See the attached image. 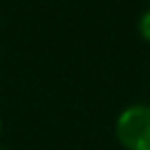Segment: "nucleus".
Segmentation results:
<instances>
[{
  "mask_svg": "<svg viewBox=\"0 0 150 150\" xmlns=\"http://www.w3.org/2000/svg\"><path fill=\"white\" fill-rule=\"evenodd\" d=\"M115 134L125 150H150V105L127 107L117 119Z\"/></svg>",
  "mask_w": 150,
  "mask_h": 150,
  "instance_id": "nucleus-1",
  "label": "nucleus"
},
{
  "mask_svg": "<svg viewBox=\"0 0 150 150\" xmlns=\"http://www.w3.org/2000/svg\"><path fill=\"white\" fill-rule=\"evenodd\" d=\"M138 29H140V35H142L146 41H150V8H148V11L140 17Z\"/></svg>",
  "mask_w": 150,
  "mask_h": 150,
  "instance_id": "nucleus-2",
  "label": "nucleus"
}]
</instances>
